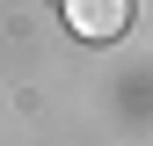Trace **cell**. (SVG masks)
Masks as SVG:
<instances>
[{
	"label": "cell",
	"mask_w": 153,
	"mask_h": 146,
	"mask_svg": "<svg viewBox=\"0 0 153 146\" xmlns=\"http://www.w3.org/2000/svg\"><path fill=\"white\" fill-rule=\"evenodd\" d=\"M124 22H131V0H66V29L88 44H109Z\"/></svg>",
	"instance_id": "cell-1"
}]
</instances>
